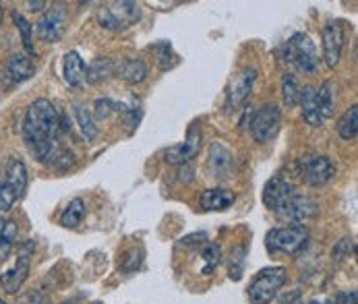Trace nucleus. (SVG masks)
<instances>
[{
    "mask_svg": "<svg viewBox=\"0 0 358 304\" xmlns=\"http://www.w3.org/2000/svg\"><path fill=\"white\" fill-rule=\"evenodd\" d=\"M220 259H222V249L217 245H205L203 253H201V261H203V273H211L217 265H220Z\"/></svg>",
    "mask_w": 358,
    "mask_h": 304,
    "instance_id": "obj_29",
    "label": "nucleus"
},
{
    "mask_svg": "<svg viewBox=\"0 0 358 304\" xmlns=\"http://www.w3.org/2000/svg\"><path fill=\"white\" fill-rule=\"evenodd\" d=\"M299 101H301V108H303V118L307 120L308 126L319 129L323 124V118H321L319 108H317V89L310 87V85L303 87Z\"/></svg>",
    "mask_w": 358,
    "mask_h": 304,
    "instance_id": "obj_19",
    "label": "nucleus"
},
{
    "mask_svg": "<svg viewBox=\"0 0 358 304\" xmlns=\"http://www.w3.org/2000/svg\"><path fill=\"white\" fill-rule=\"evenodd\" d=\"M257 81V71L255 68H245L236 75V79L232 81L228 96H226V108L228 110H236L238 106H243L247 98L251 96L253 87Z\"/></svg>",
    "mask_w": 358,
    "mask_h": 304,
    "instance_id": "obj_14",
    "label": "nucleus"
},
{
    "mask_svg": "<svg viewBox=\"0 0 358 304\" xmlns=\"http://www.w3.org/2000/svg\"><path fill=\"white\" fill-rule=\"evenodd\" d=\"M232 164H234V157L232 152L222 145V143H211L209 147V170H211V176L215 178H226L232 170Z\"/></svg>",
    "mask_w": 358,
    "mask_h": 304,
    "instance_id": "obj_16",
    "label": "nucleus"
},
{
    "mask_svg": "<svg viewBox=\"0 0 358 304\" xmlns=\"http://www.w3.org/2000/svg\"><path fill=\"white\" fill-rule=\"evenodd\" d=\"M85 62L83 58L77 54V52H66L64 54V62H62V75H64V81L71 85V87H79L83 85L85 81Z\"/></svg>",
    "mask_w": 358,
    "mask_h": 304,
    "instance_id": "obj_17",
    "label": "nucleus"
},
{
    "mask_svg": "<svg viewBox=\"0 0 358 304\" xmlns=\"http://www.w3.org/2000/svg\"><path fill=\"white\" fill-rule=\"evenodd\" d=\"M317 213H319V203L315 201V199H310V197H307V195H299L296 193L275 215L282 217V219H286V222H294V224L301 226L303 222L315 217Z\"/></svg>",
    "mask_w": 358,
    "mask_h": 304,
    "instance_id": "obj_12",
    "label": "nucleus"
},
{
    "mask_svg": "<svg viewBox=\"0 0 358 304\" xmlns=\"http://www.w3.org/2000/svg\"><path fill=\"white\" fill-rule=\"evenodd\" d=\"M336 103H338V87L334 81H323L319 92H317V108L321 118H331L336 112Z\"/></svg>",
    "mask_w": 358,
    "mask_h": 304,
    "instance_id": "obj_20",
    "label": "nucleus"
},
{
    "mask_svg": "<svg viewBox=\"0 0 358 304\" xmlns=\"http://www.w3.org/2000/svg\"><path fill=\"white\" fill-rule=\"evenodd\" d=\"M13 21H15V25H17V29L21 31V36H23V46L27 48V52H34V46H31V34H34V27H31V23L19 13V10H13Z\"/></svg>",
    "mask_w": 358,
    "mask_h": 304,
    "instance_id": "obj_30",
    "label": "nucleus"
},
{
    "mask_svg": "<svg viewBox=\"0 0 358 304\" xmlns=\"http://www.w3.org/2000/svg\"><path fill=\"white\" fill-rule=\"evenodd\" d=\"M282 98L288 108L296 106L301 98V83L294 75H284L282 77Z\"/></svg>",
    "mask_w": 358,
    "mask_h": 304,
    "instance_id": "obj_28",
    "label": "nucleus"
},
{
    "mask_svg": "<svg viewBox=\"0 0 358 304\" xmlns=\"http://www.w3.org/2000/svg\"><path fill=\"white\" fill-rule=\"evenodd\" d=\"M116 71V64L114 60L110 58H96L87 68H85V81L92 83V85H98V83H103L108 81Z\"/></svg>",
    "mask_w": 358,
    "mask_h": 304,
    "instance_id": "obj_23",
    "label": "nucleus"
},
{
    "mask_svg": "<svg viewBox=\"0 0 358 304\" xmlns=\"http://www.w3.org/2000/svg\"><path fill=\"white\" fill-rule=\"evenodd\" d=\"M19 236V228L13 219L0 215V259H6L10 249L15 247Z\"/></svg>",
    "mask_w": 358,
    "mask_h": 304,
    "instance_id": "obj_25",
    "label": "nucleus"
},
{
    "mask_svg": "<svg viewBox=\"0 0 358 304\" xmlns=\"http://www.w3.org/2000/svg\"><path fill=\"white\" fill-rule=\"evenodd\" d=\"M344 46V29L340 21H331L323 27V58L327 66H338Z\"/></svg>",
    "mask_w": 358,
    "mask_h": 304,
    "instance_id": "obj_15",
    "label": "nucleus"
},
{
    "mask_svg": "<svg viewBox=\"0 0 358 304\" xmlns=\"http://www.w3.org/2000/svg\"><path fill=\"white\" fill-rule=\"evenodd\" d=\"M17 304H44V294H42L40 290L34 288V290H29L27 294H23Z\"/></svg>",
    "mask_w": 358,
    "mask_h": 304,
    "instance_id": "obj_35",
    "label": "nucleus"
},
{
    "mask_svg": "<svg viewBox=\"0 0 358 304\" xmlns=\"http://www.w3.org/2000/svg\"><path fill=\"white\" fill-rule=\"evenodd\" d=\"M141 251H129L127 256H124V263H122V271L124 273H133V271H137L139 269V265H141V261H143V256H141Z\"/></svg>",
    "mask_w": 358,
    "mask_h": 304,
    "instance_id": "obj_34",
    "label": "nucleus"
},
{
    "mask_svg": "<svg viewBox=\"0 0 358 304\" xmlns=\"http://www.w3.org/2000/svg\"><path fill=\"white\" fill-rule=\"evenodd\" d=\"M141 19V8L137 2H108L100 6L98 21L103 29L110 31H122L131 25H135Z\"/></svg>",
    "mask_w": 358,
    "mask_h": 304,
    "instance_id": "obj_6",
    "label": "nucleus"
},
{
    "mask_svg": "<svg viewBox=\"0 0 358 304\" xmlns=\"http://www.w3.org/2000/svg\"><path fill=\"white\" fill-rule=\"evenodd\" d=\"M355 251V243H352V238H342L336 247H334V251H331V259L336 261V263H342V261H346L350 254Z\"/></svg>",
    "mask_w": 358,
    "mask_h": 304,
    "instance_id": "obj_32",
    "label": "nucleus"
},
{
    "mask_svg": "<svg viewBox=\"0 0 358 304\" xmlns=\"http://www.w3.org/2000/svg\"><path fill=\"white\" fill-rule=\"evenodd\" d=\"M308 304H323V303H319V301H313V303H308Z\"/></svg>",
    "mask_w": 358,
    "mask_h": 304,
    "instance_id": "obj_39",
    "label": "nucleus"
},
{
    "mask_svg": "<svg viewBox=\"0 0 358 304\" xmlns=\"http://www.w3.org/2000/svg\"><path fill=\"white\" fill-rule=\"evenodd\" d=\"M288 275L284 267H267L261 269L253 277V282L247 288L249 301L251 304H271L273 298L278 296V292L282 290V286L286 284Z\"/></svg>",
    "mask_w": 358,
    "mask_h": 304,
    "instance_id": "obj_4",
    "label": "nucleus"
},
{
    "mask_svg": "<svg viewBox=\"0 0 358 304\" xmlns=\"http://www.w3.org/2000/svg\"><path fill=\"white\" fill-rule=\"evenodd\" d=\"M96 304H102V303H96Z\"/></svg>",
    "mask_w": 358,
    "mask_h": 304,
    "instance_id": "obj_41",
    "label": "nucleus"
},
{
    "mask_svg": "<svg viewBox=\"0 0 358 304\" xmlns=\"http://www.w3.org/2000/svg\"><path fill=\"white\" fill-rule=\"evenodd\" d=\"M58 133H60V116L48 100H36L29 103L23 120V139L40 161L54 164L58 153Z\"/></svg>",
    "mask_w": 358,
    "mask_h": 304,
    "instance_id": "obj_1",
    "label": "nucleus"
},
{
    "mask_svg": "<svg viewBox=\"0 0 358 304\" xmlns=\"http://www.w3.org/2000/svg\"><path fill=\"white\" fill-rule=\"evenodd\" d=\"M73 114H75V118H77V124H79L83 137H85L87 141H94V139L98 137V124H96L94 114H92L85 106H81V103H75V106H73Z\"/></svg>",
    "mask_w": 358,
    "mask_h": 304,
    "instance_id": "obj_24",
    "label": "nucleus"
},
{
    "mask_svg": "<svg viewBox=\"0 0 358 304\" xmlns=\"http://www.w3.org/2000/svg\"><path fill=\"white\" fill-rule=\"evenodd\" d=\"M308 240V230L305 226H284V228H273L265 236V247L271 254H296Z\"/></svg>",
    "mask_w": 358,
    "mask_h": 304,
    "instance_id": "obj_5",
    "label": "nucleus"
},
{
    "mask_svg": "<svg viewBox=\"0 0 358 304\" xmlns=\"http://www.w3.org/2000/svg\"><path fill=\"white\" fill-rule=\"evenodd\" d=\"M27 189V168L21 159L8 157L0 172V211H10Z\"/></svg>",
    "mask_w": 358,
    "mask_h": 304,
    "instance_id": "obj_2",
    "label": "nucleus"
},
{
    "mask_svg": "<svg viewBox=\"0 0 358 304\" xmlns=\"http://www.w3.org/2000/svg\"><path fill=\"white\" fill-rule=\"evenodd\" d=\"M114 110H116V103L112 100H108V98H102V100H96V110H94V114H96L98 120H106Z\"/></svg>",
    "mask_w": 358,
    "mask_h": 304,
    "instance_id": "obj_33",
    "label": "nucleus"
},
{
    "mask_svg": "<svg viewBox=\"0 0 358 304\" xmlns=\"http://www.w3.org/2000/svg\"><path fill=\"white\" fill-rule=\"evenodd\" d=\"M282 56L284 60L294 66L296 71L305 73V75H313L319 68V54L313 44V40L307 34H294L282 48Z\"/></svg>",
    "mask_w": 358,
    "mask_h": 304,
    "instance_id": "obj_3",
    "label": "nucleus"
},
{
    "mask_svg": "<svg viewBox=\"0 0 358 304\" xmlns=\"http://www.w3.org/2000/svg\"><path fill=\"white\" fill-rule=\"evenodd\" d=\"M303 178L310 187H323L336 176V164L327 155H307L299 161Z\"/></svg>",
    "mask_w": 358,
    "mask_h": 304,
    "instance_id": "obj_9",
    "label": "nucleus"
},
{
    "mask_svg": "<svg viewBox=\"0 0 358 304\" xmlns=\"http://www.w3.org/2000/svg\"><path fill=\"white\" fill-rule=\"evenodd\" d=\"M199 150H201V129L197 122H193L189 126L185 143L170 147L164 153V159H166V164H172V166H185V164H191L193 157H197Z\"/></svg>",
    "mask_w": 358,
    "mask_h": 304,
    "instance_id": "obj_10",
    "label": "nucleus"
},
{
    "mask_svg": "<svg viewBox=\"0 0 358 304\" xmlns=\"http://www.w3.org/2000/svg\"><path fill=\"white\" fill-rule=\"evenodd\" d=\"M29 10H42V6H46V2H27Z\"/></svg>",
    "mask_w": 358,
    "mask_h": 304,
    "instance_id": "obj_37",
    "label": "nucleus"
},
{
    "mask_svg": "<svg viewBox=\"0 0 358 304\" xmlns=\"http://www.w3.org/2000/svg\"><path fill=\"white\" fill-rule=\"evenodd\" d=\"M282 126V110L275 103H267L259 108L251 118V135L257 143L271 141Z\"/></svg>",
    "mask_w": 358,
    "mask_h": 304,
    "instance_id": "obj_7",
    "label": "nucleus"
},
{
    "mask_svg": "<svg viewBox=\"0 0 358 304\" xmlns=\"http://www.w3.org/2000/svg\"><path fill=\"white\" fill-rule=\"evenodd\" d=\"M338 133H340V137H342V139H346V141H355V139H357V133H358L357 106H352L350 110H346V114L340 118V122H338Z\"/></svg>",
    "mask_w": 358,
    "mask_h": 304,
    "instance_id": "obj_27",
    "label": "nucleus"
},
{
    "mask_svg": "<svg viewBox=\"0 0 358 304\" xmlns=\"http://www.w3.org/2000/svg\"><path fill=\"white\" fill-rule=\"evenodd\" d=\"M116 71H118V75H120L127 83H131V85H139V83L145 81V77H148V66H145V62H143V60H135V58L122 60V62L116 66Z\"/></svg>",
    "mask_w": 358,
    "mask_h": 304,
    "instance_id": "obj_22",
    "label": "nucleus"
},
{
    "mask_svg": "<svg viewBox=\"0 0 358 304\" xmlns=\"http://www.w3.org/2000/svg\"><path fill=\"white\" fill-rule=\"evenodd\" d=\"M2 17H4V6L0 4V23H2Z\"/></svg>",
    "mask_w": 358,
    "mask_h": 304,
    "instance_id": "obj_38",
    "label": "nucleus"
},
{
    "mask_svg": "<svg viewBox=\"0 0 358 304\" xmlns=\"http://www.w3.org/2000/svg\"><path fill=\"white\" fill-rule=\"evenodd\" d=\"M245 254H247V249H245V247H236V249L232 251V259H230V277L236 280V282L243 277Z\"/></svg>",
    "mask_w": 358,
    "mask_h": 304,
    "instance_id": "obj_31",
    "label": "nucleus"
},
{
    "mask_svg": "<svg viewBox=\"0 0 358 304\" xmlns=\"http://www.w3.org/2000/svg\"><path fill=\"white\" fill-rule=\"evenodd\" d=\"M0 304H6V303H4V301H2V298H0Z\"/></svg>",
    "mask_w": 358,
    "mask_h": 304,
    "instance_id": "obj_40",
    "label": "nucleus"
},
{
    "mask_svg": "<svg viewBox=\"0 0 358 304\" xmlns=\"http://www.w3.org/2000/svg\"><path fill=\"white\" fill-rule=\"evenodd\" d=\"M280 304H303V294L299 290H292V292H288V294L282 296Z\"/></svg>",
    "mask_w": 358,
    "mask_h": 304,
    "instance_id": "obj_36",
    "label": "nucleus"
},
{
    "mask_svg": "<svg viewBox=\"0 0 358 304\" xmlns=\"http://www.w3.org/2000/svg\"><path fill=\"white\" fill-rule=\"evenodd\" d=\"M234 193L228 189H207L201 195V207L205 211H224L234 203Z\"/></svg>",
    "mask_w": 358,
    "mask_h": 304,
    "instance_id": "obj_21",
    "label": "nucleus"
},
{
    "mask_svg": "<svg viewBox=\"0 0 358 304\" xmlns=\"http://www.w3.org/2000/svg\"><path fill=\"white\" fill-rule=\"evenodd\" d=\"M85 217V203L81 199H73V201L66 205V209L62 211L60 215V224L64 228H77Z\"/></svg>",
    "mask_w": 358,
    "mask_h": 304,
    "instance_id": "obj_26",
    "label": "nucleus"
},
{
    "mask_svg": "<svg viewBox=\"0 0 358 304\" xmlns=\"http://www.w3.org/2000/svg\"><path fill=\"white\" fill-rule=\"evenodd\" d=\"M34 243H27L21 251L19 256L15 259V263L2 273L0 282H2V288L8 292V294H17L21 290V286L25 284L27 275H29V265H31V253H34Z\"/></svg>",
    "mask_w": 358,
    "mask_h": 304,
    "instance_id": "obj_8",
    "label": "nucleus"
},
{
    "mask_svg": "<svg viewBox=\"0 0 358 304\" xmlns=\"http://www.w3.org/2000/svg\"><path fill=\"white\" fill-rule=\"evenodd\" d=\"M294 195H296V189L292 182H288L282 176H273L263 189V203L269 211L278 213Z\"/></svg>",
    "mask_w": 358,
    "mask_h": 304,
    "instance_id": "obj_11",
    "label": "nucleus"
},
{
    "mask_svg": "<svg viewBox=\"0 0 358 304\" xmlns=\"http://www.w3.org/2000/svg\"><path fill=\"white\" fill-rule=\"evenodd\" d=\"M64 27H66V10L62 6H52L38 21V36L42 42L54 44L62 38Z\"/></svg>",
    "mask_w": 358,
    "mask_h": 304,
    "instance_id": "obj_13",
    "label": "nucleus"
},
{
    "mask_svg": "<svg viewBox=\"0 0 358 304\" xmlns=\"http://www.w3.org/2000/svg\"><path fill=\"white\" fill-rule=\"evenodd\" d=\"M34 71H36L34 62L27 56H23V54H13L8 64H6V77H8L10 83L27 81L34 75Z\"/></svg>",
    "mask_w": 358,
    "mask_h": 304,
    "instance_id": "obj_18",
    "label": "nucleus"
}]
</instances>
